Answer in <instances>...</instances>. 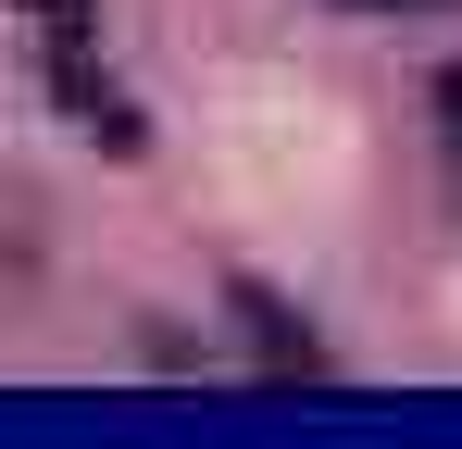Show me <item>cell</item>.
I'll return each instance as SVG.
<instances>
[{"label":"cell","instance_id":"1","mask_svg":"<svg viewBox=\"0 0 462 449\" xmlns=\"http://www.w3.org/2000/svg\"><path fill=\"white\" fill-rule=\"evenodd\" d=\"M25 25H38V75H51V100L76 113L88 138L138 150V113L113 100V75H100V50H88V25H100V0H25Z\"/></svg>","mask_w":462,"mask_h":449},{"label":"cell","instance_id":"2","mask_svg":"<svg viewBox=\"0 0 462 449\" xmlns=\"http://www.w3.org/2000/svg\"><path fill=\"white\" fill-rule=\"evenodd\" d=\"M438 125H450V150H462V63L438 75Z\"/></svg>","mask_w":462,"mask_h":449},{"label":"cell","instance_id":"3","mask_svg":"<svg viewBox=\"0 0 462 449\" xmlns=\"http://www.w3.org/2000/svg\"><path fill=\"white\" fill-rule=\"evenodd\" d=\"M350 13H438V0H350Z\"/></svg>","mask_w":462,"mask_h":449}]
</instances>
